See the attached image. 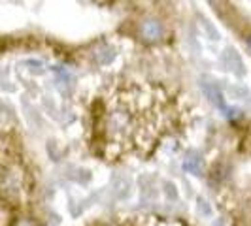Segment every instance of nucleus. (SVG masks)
Segmentation results:
<instances>
[{
	"label": "nucleus",
	"instance_id": "nucleus-1",
	"mask_svg": "<svg viewBox=\"0 0 251 226\" xmlns=\"http://www.w3.org/2000/svg\"><path fill=\"white\" fill-rule=\"evenodd\" d=\"M134 36L142 40L144 44H148V45H155V44H161L164 38L168 36V30H166V25L159 17L148 15L140 23H136Z\"/></svg>",
	"mask_w": 251,
	"mask_h": 226
},
{
	"label": "nucleus",
	"instance_id": "nucleus-2",
	"mask_svg": "<svg viewBox=\"0 0 251 226\" xmlns=\"http://www.w3.org/2000/svg\"><path fill=\"white\" fill-rule=\"evenodd\" d=\"M87 57L91 59V63L97 64V66H108L115 61L117 57V51L113 45H110L108 42H95L87 51Z\"/></svg>",
	"mask_w": 251,
	"mask_h": 226
},
{
	"label": "nucleus",
	"instance_id": "nucleus-3",
	"mask_svg": "<svg viewBox=\"0 0 251 226\" xmlns=\"http://www.w3.org/2000/svg\"><path fill=\"white\" fill-rule=\"evenodd\" d=\"M201 89H202V92L206 94V98L212 102L215 108H219L221 112H225L226 102H225V98H223V92H221V89H219V85H217V83L210 81V79H206V77H202V79H201Z\"/></svg>",
	"mask_w": 251,
	"mask_h": 226
},
{
	"label": "nucleus",
	"instance_id": "nucleus-4",
	"mask_svg": "<svg viewBox=\"0 0 251 226\" xmlns=\"http://www.w3.org/2000/svg\"><path fill=\"white\" fill-rule=\"evenodd\" d=\"M130 190H132V181L130 177L123 176H113L112 179V187H110V192H112L113 200H126L130 196Z\"/></svg>",
	"mask_w": 251,
	"mask_h": 226
},
{
	"label": "nucleus",
	"instance_id": "nucleus-5",
	"mask_svg": "<svg viewBox=\"0 0 251 226\" xmlns=\"http://www.w3.org/2000/svg\"><path fill=\"white\" fill-rule=\"evenodd\" d=\"M159 196V190L155 185V179L153 177H142L140 179V202L144 205H153L157 202Z\"/></svg>",
	"mask_w": 251,
	"mask_h": 226
},
{
	"label": "nucleus",
	"instance_id": "nucleus-6",
	"mask_svg": "<svg viewBox=\"0 0 251 226\" xmlns=\"http://www.w3.org/2000/svg\"><path fill=\"white\" fill-rule=\"evenodd\" d=\"M228 177H230V166H228L225 160H217V162L210 168V172H208L210 183H212L214 187H219V188L225 185Z\"/></svg>",
	"mask_w": 251,
	"mask_h": 226
},
{
	"label": "nucleus",
	"instance_id": "nucleus-7",
	"mask_svg": "<svg viewBox=\"0 0 251 226\" xmlns=\"http://www.w3.org/2000/svg\"><path fill=\"white\" fill-rule=\"evenodd\" d=\"M221 61H223V64H225L226 70H230L232 74H236V75L246 74V64H244L242 57L238 55V51H234L232 47H228V49L223 51Z\"/></svg>",
	"mask_w": 251,
	"mask_h": 226
},
{
	"label": "nucleus",
	"instance_id": "nucleus-8",
	"mask_svg": "<svg viewBox=\"0 0 251 226\" xmlns=\"http://www.w3.org/2000/svg\"><path fill=\"white\" fill-rule=\"evenodd\" d=\"M183 168L193 176H202L204 174V158L201 153H197V151L187 153L183 158Z\"/></svg>",
	"mask_w": 251,
	"mask_h": 226
},
{
	"label": "nucleus",
	"instance_id": "nucleus-9",
	"mask_svg": "<svg viewBox=\"0 0 251 226\" xmlns=\"http://www.w3.org/2000/svg\"><path fill=\"white\" fill-rule=\"evenodd\" d=\"M68 177L79 185H85L91 179V174H89V170H83V168H68Z\"/></svg>",
	"mask_w": 251,
	"mask_h": 226
},
{
	"label": "nucleus",
	"instance_id": "nucleus-10",
	"mask_svg": "<svg viewBox=\"0 0 251 226\" xmlns=\"http://www.w3.org/2000/svg\"><path fill=\"white\" fill-rule=\"evenodd\" d=\"M163 194L166 196V200L168 202H176L177 200V190L174 187V183H170V181H163Z\"/></svg>",
	"mask_w": 251,
	"mask_h": 226
},
{
	"label": "nucleus",
	"instance_id": "nucleus-11",
	"mask_svg": "<svg viewBox=\"0 0 251 226\" xmlns=\"http://www.w3.org/2000/svg\"><path fill=\"white\" fill-rule=\"evenodd\" d=\"M226 90L230 92L232 98H238V100H248V98H250V92L244 87H228Z\"/></svg>",
	"mask_w": 251,
	"mask_h": 226
},
{
	"label": "nucleus",
	"instance_id": "nucleus-12",
	"mask_svg": "<svg viewBox=\"0 0 251 226\" xmlns=\"http://www.w3.org/2000/svg\"><path fill=\"white\" fill-rule=\"evenodd\" d=\"M50 153H51V157L57 158V160L63 157V149L57 145V141H50Z\"/></svg>",
	"mask_w": 251,
	"mask_h": 226
},
{
	"label": "nucleus",
	"instance_id": "nucleus-13",
	"mask_svg": "<svg viewBox=\"0 0 251 226\" xmlns=\"http://www.w3.org/2000/svg\"><path fill=\"white\" fill-rule=\"evenodd\" d=\"M202 26H204V30L210 34V40H217V30H215V26L210 23V21H202Z\"/></svg>",
	"mask_w": 251,
	"mask_h": 226
},
{
	"label": "nucleus",
	"instance_id": "nucleus-14",
	"mask_svg": "<svg viewBox=\"0 0 251 226\" xmlns=\"http://www.w3.org/2000/svg\"><path fill=\"white\" fill-rule=\"evenodd\" d=\"M199 211L202 215H206V217H212V207H210V203L204 200H199Z\"/></svg>",
	"mask_w": 251,
	"mask_h": 226
},
{
	"label": "nucleus",
	"instance_id": "nucleus-15",
	"mask_svg": "<svg viewBox=\"0 0 251 226\" xmlns=\"http://www.w3.org/2000/svg\"><path fill=\"white\" fill-rule=\"evenodd\" d=\"M246 44H248V47H250V51H251V34H248V38H246Z\"/></svg>",
	"mask_w": 251,
	"mask_h": 226
}]
</instances>
